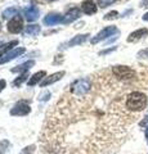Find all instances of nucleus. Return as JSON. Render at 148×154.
Segmentation results:
<instances>
[{
	"instance_id": "19",
	"label": "nucleus",
	"mask_w": 148,
	"mask_h": 154,
	"mask_svg": "<svg viewBox=\"0 0 148 154\" xmlns=\"http://www.w3.org/2000/svg\"><path fill=\"white\" fill-rule=\"evenodd\" d=\"M2 16H3V18L4 19H8V18H13V17H16V16H18V11L16 8H13V7H11V8H7L5 11H3V13H2Z\"/></svg>"
},
{
	"instance_id": "5",
	"label": "nucleus",
	"mask_w": 148,
	"mask_h": 154,
	"mask_svg": "<svg viewBox=\"0 0 148 154\" xmlns=\"http://www.w3.org/2000/svg\"><path fill=\"white\" fill-rule=\"evenodd\" d=\"M30 112H31V107L27 102H25V100H21V102L16 103L14 107L11 109L12 116H27Z\"/></svg>"
},
{
	"instance_id": "9",
	"label": "nucleus",
	"mask_w": 148,
	"mask_h": 154,
	"mask_svg": "<svg viewBox=\"0 0 148 154\" xmlns=\"http://www.w3.org/2000/svg\"><path fill=\"white\" fill-rule=\"evenodd\" d=\"M147 35H148V28L143 27V28H139V30L133 31V32L130 33V35L128 36L126 41H128V42H137V41H139L140 38L146 37Z\"/></svg>"
},
{
	"instance_id": "12",
	"label": "nucleus",
	"mask_w": 148,
	"mask_h": 154,
	"mask_svg": "<svg viewBox=\"0 0 148 154\" xmlns=\"http://www.w3.org/2000/svg\"><path fill=\"white\" fill-rule=\"evenodd\" d=\"M63 17L65 16H61V14H57V13H50L44 18V25L46 26H54L59 22H63Z\"/></svg>"
},
{
	"instance_id": "21",
	"label": "nucleus",
	"mask_w": 148,
	"mask_h": 154,
	"mask_svg": "<svg viewBox=\"0 0 148 154\" xmlns=\"http://www.w3.org/2000/svg\"><path fill=\"white\" fill-rule=\"evenodd\" d=\"M117 0H98V7L101 8H107L108 5H111V4L116 3Z\"/></svg>"
},
{
	"instance_id": "14",
	"label": "nucleus",
	"mask_w": 148,
	"mask_h": 154,
	"mask_svg": "<svg viewBox=\"0 0 148 154\" xmlns=\"http://www.w3.org/2000/svg\"><path fill=\"white\" fill-rule=\"evenodd\" d=\"M23 13H25V17H26V19L28 22H34L39 18V9H37L36 7H34V5L26 8L25 11H23Z\"/></svg>"
},
{
	"instance_id": "32",
	"label": "nucleus",
	"mask_w": 148,
	"mask_h": 154,
	"mask_svg": "<svg viewBox=\"0 0 148 154\" xmlns=\"http://www.w3.org/2000/svg\"><path fill=\"white\" fill-rule=\"evenodd\" d=\"M48 2H54V0H48Z\"/></svg>"
},
{
	"instance_id": "20",
	"label": "nucleus",
	"mask_w": 148,
	"mask_h": 154,
	"mask_svg": "<svg viewBox=\"0 0 148 154\" xmlns=\"http://www.w3.org/2000/svg\"><path fill=\"white\" fill-rule=\"evenodd\" d=\"M27 77H28V72H26V73H22L20 77H17V79L13 81V86H20L23 81L27 79Z\"/></svg>"
},
{
	"instance_id": "6",
	"label": "nucleus",
	"mask_w": 148,
	"mask_h": 154,
	"mask_svg": "<svg viewBox=\"0 0 148 154\" xmlns=\"http://www.w3.org/2000/svg\"><path fill=\"white\" fill-rule=\"evenodd\" d=\"M8 31L11 33H20L23 30V19L21 16H16L8 22Z\"/></svg>"
},
{
	"instance_id": "15",
	"label": "nucleus",
	"mask_w": 148,
	"mask_h": 154,
	"mask_svg": "<svg viewBox=\"0 0 148 154\" xmlns=\"http://www.w3.org/2000/svg\"><path fill=\"white\" fill-rule=\"evenodd\" d=\"M35 66V60H27V62H25V63H22V64H20V66H17L16 68H13L12 69V72L13 73H26V72H28V69L30 68H32V67Z\"/></svg>"
},
{
	"instance_id": "13",
	"label": "nucleus",
	"mask_w": 148,
	"mask_h": 154,
	"mask_svg": "<svg viewBox=\"0 0 148 154\" xmlns=\"http://www.w3.org/2000/svg\"><path fill=\"white\" fill-rule=\"evenodd\" d=\"M89 36V33H83V35H76L74 36L68 42H66V44L63 45V48H72V46H76V45H80L83 44V42L87 40Z\"/></svg>"
},
{
	"instance_id": "10",
	"label": "nucleus",
	"mask_w": 148,
	"mask_h": 154,
	"mask_svg": "<svg viewBox=\"0 0 148 154\" xmlns=\"http://www.w3.org/2000/svg\"><path fill=\"white\" fill-rule=\"evenodd\" d=\"M63 76H65V71L55 72V73H53V75H50V76L45 77V79L41 81L40 86H43V88H45V86H48V85H52V84L57 82V81H59V80H61Z\"/></svg>"
},
{
	"instance_id": "26",
	"label": "nucleus",
	"mask_w": 148,
	"mask_h": 154,
	"mask_svg": "<svg viewBox=\"0 0 148 154\" xmlns=\"http://www.w3.org/2000/svg\"><path fill=\"white\" fill-rule=\"evenodd\" d=\"M140 8H147L148 9V0H140Z\"/></svg>"
},
{
	"instance_id": "16",
	"label": "nucleus",
	"mask_w": 148,
	"mask_h": 154,
	"mask_svg": "<svg viewBox=\"0 0 148 154\" xmlns=\"http://www.w3.org/2000/svg\"><path fill=\"white\" fill-rule=\"evenodd\" d=\"M45 76H46V72H45V71H39V72H36V73L32 75L31 79L28 80V82H27L28 86H35L36 84H39L43 79H45Z\"/></svg>"
},
{
	"instance_id": "30",
	"label": "nucleus",
	"mask_w": 148,
	"mask_h": 154,
	"mask_svg": "<svg viewBox=\"0 0 148 154\" xmlns=\"http://www.w3.org/2000/svg\"><path fill=\"white\" fill-rule=\"evenodd\" d=\"M144 134H146V137H147V143H148V127L146 128V132H144Z\"/></svg>"
},
{
	"instance_id": "8",
	"label": "nucleus",
	"mask_w": 148,
	"mask_h": 154,
	"mask_svg": "<svg viewBox=\"0 0 148 154\" xmlns=\"http://www.w3.org/2000/svg\"><path fill=\"white\" fill-rule=\"evenodd\" d=\"M97 9H98V5L95 4L94 0H84L81 3V12H84L88 16H92V14L97 13Z\"/></svg>"
},
{
	"instance_id": "11",
	"label": "nucleus",
	"mask_w": 148,
	"mask_h": 154,
	"mask_svg": "<svg viewBox=\"0 0 148 154\" xmlns=\"http://www.w3.org/2000/svg\"><path fill=\"white\" fill-rule=\"evenodd\" d=\"M81 16V11L79 8H72L67 12V14L63 17V23H72L76 19H79Z\"/></svg>"
},
{
	"instance_id": "17",
	"label": "nucleus",
	"mask_w": 148,
	"mask_h": 154,
	"mask_svg": "<svg viewBox=\"0 0 148 154\" xmlns=\"http://www.w3.org/2000/svg\"><path fill=\"white\" fill-rule=\"evenodd\" d=\"M16 45H18V41H17V40H13V41H9L8 44H4L2 48H0V57H4L8 51L13 50L12 48L16 46Z\"/></svg>"
},
{
	"instance_id": "28",
	"label": "nucleus",
	"mask_w": 148,
	"mask_h": 154,
	"mask_svg": "<svg viewBox=\"0 0 148 154\" xmlns=\"http://www.w3.org/2000/svg\"><path fill=\"white\" fill-rule=\"evenodd\" d=\"M139 125H140V126H147V125H148V116H147L144 119H143V121H140Z\"/></svg>"
},
{
	"instance_id": "22",
	"label": "nucleus",
	"mask_w": 148,
	"mask_h": 154,
	"mask_svg": "<svg viewBox=\"0 0 148 154\" xmlns=\"http://www.w3.org/2000/svg\"><path fill=\"white\" fill-rule=\"evenodd\" d=\"M116 18H118V12L117 11H112V12H109L104 16V19H106V21H111V19H116Z\"/></svg>"
},
{
	"instance_id": "3",
	"label": "nucleus",
	"mask_w": 148,
	"mask_h": 154,
	"mask_svg": "<svg viewBox=\"0 0 148 154\" xmlns=\"http://www.w3.org/2000/svg\"><path fill=\"white\" fill-rule=\"evenodd\" d=\"M92 88L93 82L90 79H77L68 86L67 91H70L71 94L76 96H85L92 91Z\"/></svg>"
},
{
	"instance_id": "4",
	"label": "nucleus",
	"mask_w": 148,
	"mask_h": 154,
	"mask_svg": "<svg viewBox=\"0 0 148 154\" xmlns=\"http://www.w3.org/2000/svg\"><path fill=\"white\" fill-rule=\"evenodd\" d=\"M117 32V27L116 26H108V27H104L103 30L99 31L97 35H95L92 38V44H97V42L102 41V40H106L109 36H113V33Z\"/></svg>"
},
{
	"instance_id": "24",
	"label": "nucleus",
	"mask_w": 148,
	"mask_h": 154,
	"mask_svg": "<svg viewBox=\"0 0 148 154\" xmlns=\"http://www.w3.org/2000/svg\"><path fill=\"white\" fill-rule=\"evenodd\" d=\"M8 146H9L8 140H2V141H0V154H4V153H5L7 149H8Z\"/></svg>"
},
{
	"instance_id": "18",
	"label": "nucleus",
	"mask_w": 148,
	"mask_h": 154,
	"mask_svg": "<svg viewBox=\"0 0 148 154\" xmlns=\"http://www.w3.org/2000/svg\"><path fill=\"white\" fill-rule=\"evenodd\" d=\"M40 26L39 25H28L26 27V30H25V33L28 36H36V35H39V32H40Z\"/></svg>"
},
{
	"instance_id": "2",
	"label": "nucleus",
	"mask_w": 148,
	"mask_h": 154,
	"mask_svg": "<svg viewBox=\"0 0 148 154\" xmlns=\"http://www.w3.org/2000/svg\"><path fill=\"white\" fill-rule=\"evenodd\" d=\"M111 73L117 81H121V82H129L137 79V72L129 66H113L111 68Z\"/></svg>"
},
{
	"instance_id": "29",
	"label": "nucleus",
	"mask_w": 148,
	"mask_h": 154,
	"mask_svg": "<svg viewBox=\"0 0 148 154\" xmlns=\"http://www.w3.org/2000/svg\"><path fill=\"white\" fill-rule=\"evenodd\" d=\"M142 19H143L144 22H148V12H147V13H144V16L142 17Z\"/></svg>"
},
{
	"instance_id": "7",
	"label": "nucleus",
	"mask_w": 148,
	"mask_h": 154,
	"mask_svg": "<svg viewBox=\"0 0 148 154\" xmlns=\"http://www.w3.org/2000/svg\"><path fill=\"white\" fill-rule=\"evenodd\" d=\"M25 51H26L25 48H16V49H13V50H11V51H8L3 58H0V64H4V63H7V62L13 60L14 58H17V57L22 55Z\"/></svg>"
},
{
	"instance_id": "27",
	"label": "nucleus",
	"mask_w": 148,
	"mask_h": 154,
	"mask_svg": "<svg viewBox=\"0 0 148 154\" xmlns=\"http://www.w3.org/2000/svg\"><path fill=\"white\" fill-rule=\"evenodd\" d=\"M5 81H4V80H0V93H2V91L4 90V88H5Z\"/></svg>"
},
{
	"instance_id": "31",
	"label": "nucleus",
	"mask_w": 148,
	"mask_h": 154,
	"mask_svg": "<svg viewBox=\"0 0 148 154\" xmlns=\"http://www.w3.org/2000/svg\"><path fill=\"white\" fill-rule=\"evenodd\" d=\"M0 31H2V23H0Z\"/></svg>"
},
{
	"instance_id": "23",
	"label": "nucleus",
	"mask_w": 148,
	"mask_h": 154,
	"mask_svg": "<svg viewBox=\"0 0 148 154\" xmlns=\"http://www.w3.org/2000/svg\"><path fill=\"white\" fill-rule=\"evenodd\" d=\"M137 57L139 58V59H148V48H146V49H142L138 51Z\"/></svg>"
},
{
	"instance_id": "1",
	"label": "nucleus",
	"mask_w": 148,
	"mask_h": 154,
	"mask_svg": "<svg viewBox=\"0 0 148 154\" xmlns=\"http://www.w3.org/2000/svg\"><path fill=\"white\" fill-rule=\"evenodd\" d=\"M148 103V98L144 93L142 91H131L129 93L125 98V109L129 110V112H140L147 107Z\"/></svg>"
},
{
	"instance_id": "25",
	"label": "nucleus",
	"mask_w": 148,
	"mask_h": 154,
	"mask_svg": "<svg viewBox=\"0 0 148 154\" xmlns=\"http://www.w3.org/2000/svg\"><path fill=\"white\" fill-rule=\"evenodd\" d=\"M50 98V93H49V91H45V93L44 94H41L40 95V100H41V102H45V100H48V99H49Z\"/></svg>"
}]
</instances>
